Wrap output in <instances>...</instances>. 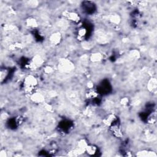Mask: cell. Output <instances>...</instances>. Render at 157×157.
<instances>
[{
  "label": "cell",
  "mask_w": 157,
  "mask_h": 157,
  "mask_svg": "<svg viewBox=\"0 0 157 157\" xmlns=\"http://www.w3.org/2000/svg\"><path fill=\"white\" fill-rule=\"evenodd\" d=\"M31 99L33 102H36V103H41L44 100V98L42 94L39 93H34L31 96Z\"/></svg>",
  "instance_id": "7a4b0ae2"
},
{
  "label": "cell",
  "mask_w": 157,
  "mask_h": 157,
  "mask_svg": "<svg viewBox=\"0 0 157 157\" xmlns=\"http://www.w3.org/2000/svg\"><path fill=\"white\" fill-rule=\"evenodd\" d=\"M115 120V118L114 115H110L103 120V122H104V124L106 125L110 126V125H112V123L114 122Z\"/></svg>",
  "instance_id": "5b68a950"
},
{
  "label": "cell",
  "mask_w": 157,
  "mask_h": 157,
  "mask_svg": "<svg viewBox=\"0 0 157 157\" xmlns=\"http://www.w3.org/2000/svg\"><path fill=\"white\" fill-rule=\"evenodd\" d=\"M85 150L86 151V152L89 154V155H94V154L96 153V148L94 146H88L87 145V146H86V147L85 149Z\"/></svg>",
  "instance_id": "ba28073f"
},
{
  "label": "cell",
  "mask_w": 157,
  "mask_h": 157,
  "mask_svg": "<svg viewBox=\"0 0 157 157\" xmlns=\"http://www.w3.org/2000/svg\"><path fill=\"white\" fill-rule=\"evenodd\" d=\"M59 67L62 71H70L73 69V64L69 60H63L60 62Z\"/></svg>",
  "instance_id": "6da1fadb"
},
{
  "label": "cell",
  "mask_w": 157,
  "mask_h": 157,
  "mask_svg": "<svg viewBox=\"0 0 157 157\" xmlns=\"http://www.w3.org/2000/svg\"><path fill=\"white\" fill-rule=\"evenodd\" d=\"M27 24L29 26H32V27H36V26H38V23L36 22V20L35 19H28L27 20Z\"/></svg>",
  "instance_id": "30bf717a"
},
{
  "label": "cell",
  "mask_w": 157,
  "mask_h": 157,
  "mask_svg": "<svg viewBox=\"0 0 157 157\" xmlns=\"http://www.w3.org/2000/svg\"><path fill=\"white\" fill-rule=\"evenodd\" d=\"M67 19H69L70 20L74 22H78L79 20V17L77 14L74 12H67L66 14L64 15Z\"/></svg>",
  "instance_id": "277c9868"
},
{
  "label": "cell",
  "mask_w": 157,
  "mask_h": 157,
  "mask_svg": "<svg viewBox=\"0 0 157 157\" xmlns=\"http://www.w3.org/2000/svg\"><path fill=\"white\" fill-rule=\"evenodd\" d=\"M50 40L54 44H58V43H60V40H61V35H60L59 33L53 34L52 36H50Z\"/></svg>",
  "instance_id": "3957f363"
},
{
  "label": "cell",
  "mask_w": 157,
  "mask_h": 157,
  "mask_svg": "<svg viewBox=\"0 0 157 157\" xmlns=\"http://www.w3.org/2000/svg\"><path fill=\"white\" fill-rule=\"evenodd\" d=\"M102 58V55L100 54H94L92 55V57H91V60L94 62H97V61H99Z\"/></svg>",
  "instance_id": "9c48e42d"
},
{
  "label": "cell",
  "mask_w": 157,
  "mask_h": 157,
  "mask_svg": "<svg viewBox=\"0 0 157 157\" xmlns=\"http://www.w3.org/2000/svg\"><path fill=\"white\" fill-rule=\"evenodd\" d=\"M85 34H86V30L83 28L80 29V30H79L78 32V34L80 37H83V36L85 35Z\"/></svg>",
  "instance_id": "7c38bea8"
},
{
  "label": "cell",
  "mask_w": 157,
  "mask_h": 157,
  "mask_svg": "<svg viewBox=\"0 0 157 157\" xmlns=\"http://www.w3.org/2000/svg\"><path fill=\"white\" fill-rule=\"evenodd\" d=\"M110 21L112 23H114V24H117V23H119L120 18L117 15H112L110 18Z\"/></svg>",
  "instance_id": "8fae6325"
},
{
  "label": "cell",
  "mask_w": 157,
  "mask_h": 157,
  "mask_svg": "<svg viewBox=\"0 0 157 157\" xmlns=\"http://www.w3.org/2000/svg\"><path fill=\"white\" fill-rule=\"evenodd\" d=\"M45 71L47 73H50L52 71V68L50 67H46V69H45Z\"/></svg>",
  "instance_id": "4fadbf2b"
},
{
  "label": "cell",
  "mask_w": 157,
  "mask_h": 157,
  "mask_svg": "<svg viewBox=\"0 0 157 157\" xmlns=\"http://www.w3.org/2000/svg\"><path fill=\"white\" fill-rule=\"evenodd\" d=\"M148 89L150 91H153L155 90L156 87V80L155 79H151L148 83Z\"/></svg>",
  "instance_id": "8992f818"
},
{
  "label": "cell",
  "mask_w": 157,
  "mask_h": 157,
  "mask_svg": "<svg viewBox=\"0 0 157 157\" xmlns=\"http://www.w3.org/2000/svg\"><path fill=\"white\" fill-rule=\"evenodd\" d=\"M137 155L139 156H156V154H153L152 152H148V151H142V152H139L138 153H137Z\"/></svg>",
  "instance_id": "52a82bcc"
}]
</instances>
